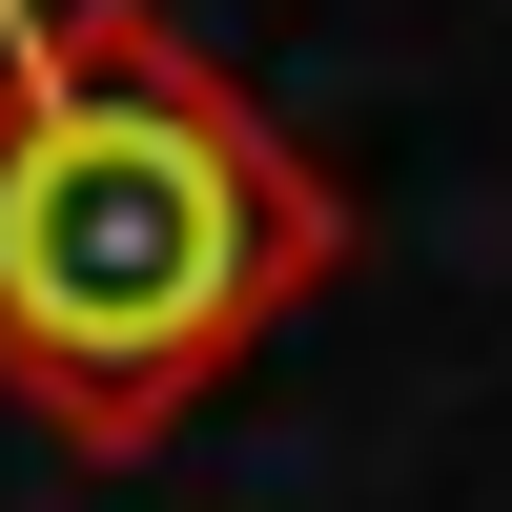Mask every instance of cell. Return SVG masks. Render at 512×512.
Listing matches in <instances>:
<instances>
[{
  "instance_id": "1",
  "label": "cell",
  "mask_w": 512,
  "mask_h": 512,
  "mask_svg": "<svg viewBox=\"0 0 512 512\" xmlns=\"http://www.w3.org/2000/svg\"><path fill=\"white\" fill-rule=\"evenodd\" d=\"M349 267L328 164L164 0L0 21V390L62 451H144Z\"/></svg>"
}]
</instances>
